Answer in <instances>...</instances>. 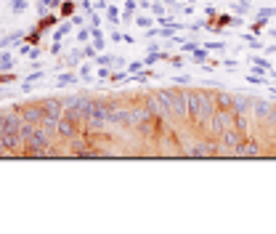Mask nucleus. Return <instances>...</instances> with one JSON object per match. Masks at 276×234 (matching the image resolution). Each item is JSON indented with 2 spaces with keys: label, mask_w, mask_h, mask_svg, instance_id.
<instances>
[{
  "label": "nucleus",
  "mask_w": 276,
  "mask_h": 234,
  "mask_svg": "<svg viewBox=\"0 0 276 234\" xmlns=\"http://www.w3.org/2000/svg\"><path fill=\"white\" fill-rule=\"evenodd\" d=\"M186 104H189V125L194 131H207L210 120H213V112H215L213 90L186 88Z\"/></svg>",
  "instance_id": "f257e3e1"
},
{
  "label": "nucleus",
  "mask_w": 276,
  "mask_h": 234,
  "mask_svg": "<svg viewBox=\"0 0 276 234\" xmlns=\"http://www.w3.org/2000/svg\"><path fill=\"white\" fill-rule=\"evenodd\" d=\"M162 104V117H173L178 122H189V104H186V88H160L154 90Z\"/></svg>",
  "instance_id": "f03ea898"
},
{
  "label": "nucleus",
  "mask_w": 276,
  "mask_h": 234,
  "mask_svg": "<svg viewBox=\"0 0 276 234\" xmlns=\"http://www.w3.org/2000/svg\"><path fill=\"white\" fill-rule=\"evenodd\" d=\"M22 154L27 157H40L45 149L54 144V133H48L43 125H32V122H22Z\"/></svg>",
  "instance_id": "7ed1b4c3"
},
{
  "label": "nucleus",
  "mask_w": 276,
  "mask_h": 234,
  "mask_svg": "<svg viewBox=\"0 0 276 234\" xmlns=\"http://www.w3.org/2000/svg\"><path fill=\"white\" fill-rule=\"evenodd\" d=\"M43 107H45V115H43V122H40V125H43L48 133L56 136L58 120L64 117V101L56 99V96H48V99H43Z\"/></svg>",
  "instance_id": "20e7f679"
},
{
  "label": "nucleus",
  "mask_w": 276,
  "mask_h": 234,
  "mask_svg": "<svg viewBox=\"0 0 276 234\" xmlns=\"http://www.w3.org/2000/svg\"><path fill=\"white\" fill-rule=\"evenodd\" d=\"M83 125H85V131H104V128L109 125V120H107V104H104L101 99L90 101L88 115H85Z\"/></svg>",
  "instance_id": "39448f33"
},
{
  "label": "nucleus",
  "mask_w": 276,
  "mask_h": 234,
  "mask_svg": "<svg viewBox=\"0 0 276 234\" xmlns=\"http://www.w3.org/2000/svg\"><path fill=\"white\" fill-rule=\"evenodd\" d=\"M162 133H165V120H162V115H149L146 120L138 125V136H141L143 141H152V144H157V141L162 139Z\"/></svg>",
  "instance_id": "423d86ee"
},
{
  "label": "nucleus",
  "mask_w": 276,
  "mask_h": 234,
  "mask_svg": "<svg viewBox=\"0 0 276 234\" xmlns=\"http://www.w3.org/2000/svg\"><path fill=\"white\" fill-rule=\"evenodd\" d=\"M234 125V109H215L213 120H210V139H218V136L226 131V128Z\"/></svg>",
  "instance_id": "0eeeda50"
},
{
  "label": "nucleus",
  "mask_w": 276,
  "mask_h": 234,
  "mask_svg": "<svg viewBox=\"0 0 276 234\" xmlns=\"http://www.w3.org/2000/svg\"><path fill=\"white\" fill-rule=\"evenodd\" d=\"M16 112H19V117H22V122L40 125V122H43V115H45L43 99H40V101H27V104H16Z\"/></svg>",
  "instance_id": "6e6552de"
},
{
  "label": "nucleus",
  "mask_w": 276,
  "mask_h": 234,
  "mask_svg": "<svg viewBox=\"0 0 276 234\" xmlns=\"http://www.w3.org/2000/svg\"><path fill=\"white\" fill-rule=\"evenodd\" d=\"M107 104V120L109 125H128V104L117 101V99H104Z\"/></svg>",
  "instance_id": "1a4fd4ad"
},
{
  "label": "nucleus",
  "mask_w": 276,
  "mask_h": 234,
  "mask_svg": "<svg viewBox=\"0 0 276 234\" xmlns=\"http://www.w3.org/2000/svg\"><path fill=\"white\" fill-rule=\"evenodd\" d=\"M245 141V133L236 131V128H226L221 136H218V144H221V154H234V149Z\"/></svg>",
  "instance_id": "9d476101"
},
{
  "label": "nucleus",
  "mask_w": 276,
  "mask_h": 234,
  "mask_svg": "<svg viewBox=\"0 0 276 234\" xmlns=\"http://www.w3.org/2000/svg\"><path fill=\"white\" fill-rule=\"evenodd\" d=\"M149 115L152 112L146 109V104H128V125L125 128H138Z\"/></svg>",
  "instance_id": "9b49d317"
},
{
  "label": "nucleus",
  "mask_w": 276,
  "mask_h": 234,
  "mask_svg": "<svg viewBox=\"0 0 276 234\" xmlns=\"http://www.w3.org/2000/svg\"><path fill=\"white\" fill-rule=\"evenodd\" d=\"M252 115L258 122H274V104L266 99H252Z\"/></svg>",
  "instance_id": "f8f14e48"
},
{
  "label": "nucleus",
  "mask_w": 276,
  "mask_h": 234,
  "mask_svg": "<svg viewBox=\"0 0 276 234\" xmlns=\"http://www.w3.org/2000/svg\"><path fill=\"white\" fill-rule=\"evenodd\" d=\"M234 154H239V157H255V154H260V144L255 139H249V136H245V141L234 149Z\"/></svg>",
  "instance_id": "ddd939ff"
},
{
  "label": "nucleus",
  "mask_w": 276,
  "mask_h": 234,
  "mask_svg": "<svg viewBox=\"0 0 276 234\" xmlns=\"http://www.w3.org/2000/svg\"><path fill=\"white\" fill-rule=\"evenodd\" d=\"M58 19H61V16H58L56 11H51V14L40 16V22H37V29H40L43 35H45V32H51V29H56L58 24H61V22H58Z\"/></svg>",
  "instance_id": "4468645a"
},
{
  "label": "nucleus",
  "mask_w": 276,
  "mask_h": 234,
  "mask_svg": "<svg viewBox=\"0 0 276 234\" xmlns=\"http://www.w3.org/2000/svg\"><path fill=\"white\" fill-rule=\"evenodd\" d=\"M213 99L215 109H234V93H228V90H213Z\"/></svg>",
  "instance_id": "2eb2a0df"
},
{
  "label": "nucleus",
  "mask_w": 276,
  "mask_h": 234,
  "mask_svg": "<svg viewBox=\"0 0 276 234\" xmlns=\"http://www.w3.org/2000/svg\"><path fill=\"white\" fill-rule=\"evenodd\" d=\"M234 112H252V99L234 93Z\"/></svg>",
  "instance_id": "dca6fc26"
},
{
  "label": "nucleus",
  "mask_w": 276,
  "mask_h": 234,
  "mask_svg": "<svg viewBox=\"0 0 276 234\" xmlns=\"http://www.w3.org/2000/svg\"><path fill=\"white\" fill-rule=\"evenodd\" d=\"M234 128L236 131H242L247 136V131H249V120H247V112H234Z\"/></svg>",
  "instance_id": "f3484780"
},
{
  "label": "nucleus",
  "mask_w": 276,
  "mask_h": 234,
  "mask_svg": "<svg viewBox=\"0 0 276 234\" xmlns=\"http://www.w3.org/2000/svg\"><path fill=\"white\" fill-rule=\"evenodd\" d=\"M11 67H16V58L8 51H0V72H11Z\"/></svg>",
  "instance_id": "a211bd4d"
},
{
  "label": "nucleus",
  "mask_w": 276,
  "mask_h": 234,
  "mask_svg": "<svg viewBox=\"0 0 276 234\" xmlns=\"http://www.w3.org/2000/svg\"><path fill=\"white\" fill-rule=\"evenodd\" d=\"M90 40H93V48H96V51H104V45H107V37H104L101 27L90 29Z\"/></svg>",
  "instance_id": "6ab92c4d"
},
{
  "label": "nucleus",
  "mask_w": 276,
  "mask_h": 234,
  "mask_svg": "<svg viewBox=\"0 0 276 234\" xmlns=\"http://www.w3.org/2000/svg\"><path fill=\"white\" fill-rule=\"evenodd\" d=\"M72 14H75V0H61V3H58V16L69 19Z\"/></svg>",
  "instance_id": "aec40b11"
},
{
  "label": "nucleus",
  "mask_w": 276,
  "mask_h": 234,
  "mask_svg": "<svg viewBox=\"0 0 276 234\" xmlns=\"http://www.w3.org/2000/svg\"><path fill=\"white\" fill-rule=\"evenodd\" d=\"M133 24L138 29H152V24H154V19L152 16H146V14H136V19H133Z\"/></svg>",
  "instance_id": "412c9836"
},
{
  "label": "nucleus",
  "mask_w": 276,
  "mask_h": 234,
  "mask_svg": "<svg viewBox=\"0 0 276 234\" xmlns=\"http://www.w3.org/2000/svg\"><path fill=\"white\" fill-rule=\"evenodd\" d=\"M77 80H80V75H75V72H64V75H58V77H56L58 86H75Z\"/></svg>",
  "instance_id": "4be33fe9"
},
{
  "label": "nucleus",
  "mask_w": 276,
  "mask_h": 234,
  "mask_svg": "<svg viewBox=\"0 0 276 234\" xmlns=\"http://www.w3.org/2000/svg\"><path fill=\"white\" fill-rule=\"evenodd\" d=\"M27 0H11V5H8V11H11V14H14V16H19V14H24V11H27Z\"/></svg>",
  "instance_id": "5701e85b"
},
{
  "label": "nucleus",
  "mask_w": 276,
  "mask_h": 234,
  "mask_svg": "<svg viewBox=\"0 0 276 234\" xmlns=\"http://www.w3.org/2000/svg\"><path fill=\"white\" fill-rule=\"evenodd\" d=\"M266 24H268V19H260V16H258V19H255L252 24H249V32H252V35H260L263 29H268Z\"/></svg>",
  "instance_id": "b1692460"
},
{
  "label": "nucleus",
  "mask_w": 276,
  "mask_h": 234,
  "mask_svg": "<svg viewBox=\"0 0 276 234\" xmlns=\"http://www.w3.org/2000/svg\"><path fill=\"white\" fill-rule=\"evenodd\" d=\"M40 37H43V32L35 27V29H29L27 35H24V40H27L29 45H40Z\"/></svg>",
  "instance_id": "393cba45"
},
{
  "label": "nucleus",
  "mask_w": 276,
  "mask_h": 234,
  "mask_svg": "<svg viewBox=\"0 0 276 234\" xmlns=\"http://www.w3.org/2000/svg\"><path fill=\"white\" fill-rule=\"evenodd\" d=\"M143 67H146V64H143L141 58H136V61H128V69H125V72H128V75H138Z\"/></svg>",
  "instance_id": "a878e982"
},
{
  "label": "nucleus",
  "mask_w": 276,
  "mask_h": 234,
  "mask_svg": "<svg viewBox=\"0 0 276 234\" xmlns=\"http://www.w3.org/2000/svg\"><path fill=\"white\" fill-rule=\"evenodd\" d=\"M234 11L236 14H252V5L245 3V0H234Z\"/></svg>",
  "instance_id": "bb28decb"
},
{
  "label": "nucleus",
  "mask_w": 276,
  "mask_h": 234,
  "mask_svg": "<svg viewBox=\"0 0 276 234\" xmlns=\"http://www.w3.org/2000/svg\"><path fill=\"white\" fill-rule=\"evenodd\" d=\"M107 19H109L111 24H117V22H120V19H122L120 8H117V5H109V8H107Z\"/></svg>",
  "instance_id": "cd10ccee"
},
{
  "label": "nucleus",
  "mask_w": 276,
  "mask_h": 234,
  "mask_svg": "<svg viewBox=\"0 0 276 234\" xmlns=\"http://www.w3.org/2000/svg\"><path fill=\"white\" fill-rule=\"evenodd\" d=\"M249 61H252V64H258V67H263V69H266V72H271V69H274V64L268 61V58H260V56H249Z\"/></svg>",
  "instance_id": "c85d7f7f"
},
{
  "label": "nucleus",
  "mask_w": 276,
  "mask_h": 234,
  "mask_svg": "<svg viewBox=\"0 0 276 234\" xmlns=\"http://www.w3.org/2000/svg\"><path fill=\"white\" fill-rule=\"evenodd\" d=\"M75 40H77V43H88V40H90V27H80V29H77Z\"/></svg>",
  "instance_id": "c756f323"
},
{
  "label": "nucleus",
  "mask_w": 276,
  "mask_h": 234,
  "mask_svg": "<svg viewBox=\"0 0 276 234\" xmlns=\"http://www.w3.org/2000/svg\"><path fill=\"white\" fill-rule=\"evenodd\" d=\"M192 58H194L196 64H205L207 61V48H196L194 54H192Z\"/></svg>",
  "instance_id": "7c9ffc66"
},
{
  "label": "nucleus",
  "mask_w": 276,
  "mask_h": 234,
  "mask_svg": "<svg viewBox=\"0 0 276 234\" xmlns=\"http://www.w3.org/2000/svg\"><path fill=\"white\" fill-rule=\"evenodd\" d=\"M242 40H247L249 45H252V48H263V45L258 43V37H255L252 32H242Z\"/></svg>",
  "instance_id": "2f4dec72"
},
{
  "label": "nucleus",
  "mask_w": 276,
  "mask_h": 234,
  "mask_svg": "<svg viewBox=\"0 0 276 234\" xmlns=\"http://www.w3.org/2000/svg\"><path fill=\"white\" fill-rule=\"evenodd\" d=\"M258 16H260V19H271V16H276V8H274V5H266V8H258Z\"/></svg>",
  "instance_id": "473e14b6"
},
{
  "label": "nucleus",
  "mask_w": 276,
  "mask_h": 234,
  "mask_svg": "<svg viewBox=\"0 0 276 234\" xmlns=\"http://www.w3.org/2000/svg\"><path fill=\"white\" fill-rule=\"evenodd\" d=\"M96 58V67H109V64H114V56H93Z\"/></svg>",
  "instance_id": "72a5a7b5"
},
{
  "label": "nucleus",
  "mask_w": 276,
  "mask_h": 234,
  "mask_svg": "<svg viewBox=\"0 0 276 234\" xmlns=\"http://www.w3.org/2000/svg\"><path fill=\"white\" fill-rule=\"evenodd\" d=\"M173 86H192V77H189V75H175L173 77Z\"/></svg>",
  "instance_id": "f704fd0d"
},
{
  "label": "nucleus",
  "mask_w": 276,
  "mask_h": 234,
  "mask_svg": "<svg viewBox=\"0 0 276 234\" xmlns=\"http://www.w3.org/2000/svg\"><path fill=\"white\" fill-rule=\"evenodd\" d=\"M205 48H207V51H226V43H221V40H210V43H205Z\"/></svg>",
  "instance_id": "c9c22d12"
},
{
  "label": "nucleus",
  "mask_w": 276,
  "mask_h": 234,
  "mask_svg": "<svg viewBox=\"0 0 276 234\" xmlns=\"http://www.w3.org/2000/svg\"><path fill=\"white\" fill-rule=\"evenodd\" d=\"M16 75L14 72H0V86H8V83H14Z\"/></svg>",
  "instance_id": "e433bc0d"
},
{
  "label": "nucleus",
  "mask_w": 276,
  "mask_h": 234,
  "mask_svg": "<svg viewBox=\"0 0 276 234\" xmlns=\"http://www.w3.org/2000/svg\"><path fill=\"white\" fill-rule=\"evenodd\" d=\"M149 11H152L154 16H165V5H162V0H160V3H152V8H149Z\"/></svg>",
  "instance_id": "4c0bfd02"
},
{
  "label": "nucleus",
  "mask_w": 276,
  "mask_h": 234,
  "mask_svg": "<svg viewBox=\"0 0 276 234\" xmlns=\"http://www.w3.org/2000/svg\"><path fill=\"white\" fill-rule=\"evenodd\" d=\"M32 48H35V45H29L27 40L19 43V54H22V56H29V51H32Z\"/></svg>",
  "instance_id": "58836bf2"
},
{
  "label": "nucleus",
  "mask_w": 276,
  "mask_h": 234,
  "mask_svg": "<svg viewBox=\"0 0 276 234\" xmlns=\"http://www.w3.org/2000/svg\"><path fill=\"white\" fill-rule=\"evenodd\" d=\"M88 27H90V29L101 27V16H98V14H96V11H93V14H90V22H88Z\"/></svg>",
  "instance_id": "ea45409f"
},
{
  "label": "nucleus",
  "mask_w": 276,
  "mask_h": 234,
  "mask_svg": "<svg viewBox=\"0 0 276 234\" xmlns=\"http://www.w3.org/2000/svg\"><path fill=\"white\" fill-rule=\"evenodd\" d=\"M48 51H51V56H58V54H61V40H54Z\"/></svg>",
  "instance_id": "a19ab883"
},
{
  "label": "nucleus",
  "mask_w": 276,
  "mask_h": 234,
  "mask_svg": "<svg viewBox=\"0 0 276 234\" xmlns=\"http://www.w3.org/2000/svg\"><path fill=\"white\" fill-rule=\"evenodd\" d=\"M138 8V0H125V11H130V14H136Z\"/></svg>",
  "instance_id": "79ce46f5"
},
{
  "label": "nucleus",
  "mask_w": 276,
  "mask_h": 234,
  "mask_svg": "<svg viewBox=\"0 0 276 234\" xmlns=\"http://www.w3.org/2000/svg\"><path fill=\"white\" fill-rule=\"evenodd\" d=\"M83 54H85V56H88V58H93V56L98 54V51L93 48V43H90V45H85V48H83Z\"/></svg>",
  "instance_id": "37998d69"
},
{
  "label": "nucleus",
  "mask_w": 276,
  "mask_h": 234,
  "mask_svg": "<svg viewBox=\"0 0 276 234\" xmlns=\"http://www.w3.org/2000/svg\"><path fill=\"white\" fill-rule=\"evenodd\" d=\"M98 77H101V80H107V77H111V69L109 67H101V69H98Z\"/></svg>",
  "instance_id": "c03bdc74"
},
{
  "label": "nucleus",
  "mask_w": 276,
  "mask_h": 234,
  "mask_svg": "<svg viewBox=\"0 0 276 234\" xmlns=\"http://www.w3.org/2000/svg\"><path fill=\"white\" fill-rule=\"evenodd\" d=\"M109 37H111V40H114V43H122V40H125V35H122V32H117V29H114V32H111V35H109Z\"/></svg>",
  "instance_id": "a18cd8bd"
},
{
  "label": "nucleus",
  "mask_w": 276,
  "mask_h": 234,
  "mask_svg": "<svg viewBox=\"0 0 276 234\" xmlns=\"http://www.w3.org/2000/svg\"><path fill=\"white\" fill-rule=\"evenodd\" d=\"M80 77L83 80H90V67H80Z\"/></svg>",
  "instance_id": "49530a36"
},
{
  "label": "nucleus",
  "mask_w": 276,
  "mask_h": 234,
  "mask_svg": "<svg viewBox=\"0 0 276 234\" xmlns=\"http://www.w3.org/2000/svg\"><path fill=\"white\" fill-rule=\"evenodd\" d=\"M40 54H43V51H40V48H32L27 58H29V61H32V58H40Z\"/></svg>",
  "instance_id": "de8ad7c7"
},
{
  "label": "nucleus",
  "mask_w": 276,
  "mask_h": 234,
  "mask_svg": "<svg viewBox=\"0 0 276 234\" xmlns=\"http://www.w3.org/2000/svg\"><path fill=\"white\" fill-rule=\"evenodd\" d=\"M96 8H101V11H107V8H109V3H107V0H96Z\"/></svg>",
  "instance_id": "09e8293b"
},
{
  "label": "nucleus",
  "mask_w": 276,
  "mask_h": 234,
  "mask_svg": "<svg viewBox=\"0 0 276 234\" xmlns=\"http://www.w3.org/2000/svg\"><path fill=\"white\" fill-rule=\"evenodd\" d=\"M170 61H173L175 67H183V58H181V56H170Z\"/></svg>",
  "instance_id": "8fccbe9b"
},
{
  "label": "nucleus",
  "mask_w": 276,
  "mask_h": 234,
  "mask_svg": "<svg viewBox=\"0 0 276 234\" xmlns=\"http://www.w3.org/2000/svg\"><path fill=\"white\" fill-rule=\"evenodd\" d=\"M114 64H117V67H125V64H128V61H125L122 56H114Z\"/></svg>",
  "instance_id": "3c124183"
},
{
  "label": "nucleus",
  "mask_w": 276,
  "mask_h": 234,
  "mask_svg": "<svg viewBox=\"0 0 276 234\" xmlns=\"http://www.w3.org/2000/svg\"><path fill=\"white\" fill-rule=\"evenodd\" d=\"M266 54H276V45H268V48H266Z\"/></svg>",
  "instance_id": "603ef678"
},
{
  "label": "nucleus",
  "mask_w": 276,
  "mask_h": 234,
  "mask_svg": "<svg viewBox=\"0 0 276 234\" xmlns=\"http://www.w3.org/2000/svg\"><path fill=\"white\" fill-rule=\"evenodd\" d=\"M268 35H271V37H276V27H268Z\"/></svg>",
  "instance_id": "864d4df0"
}]
</instances>
